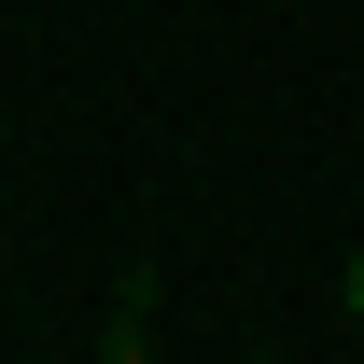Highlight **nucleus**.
Segmentation results:
<instances>
[{
    "instance_id": "f03ea898",
    "label": "nucleus",
    "mask_w": 364,
    "mask_h": 364,
    "mask_svg": "<svg viewBox=\"0 0 364 364\" xmlns=\"http://www.w3.org/2000/svg\"><path fill=\"white\" fill-rule=\"evenodd\" d=\"M112 364H154V350H140V322H127V350H112Z\"/></svg>"
},
{
    "instance_id": "f257e3e1",
    "label": "nucleus",
    "mask_w": 364,
    "mask_h": 364,
    "mask_svg": "<svg viewBox=\"0 0 364 364\" xmlns=\"http://www.w3.org/2000/svg\"><path fill=\"white\" fill-rule=\"evenodd\" d=\"M336 294H350V309H364V252H350V280H336Z\"/></svg>"
}]
</instances>
